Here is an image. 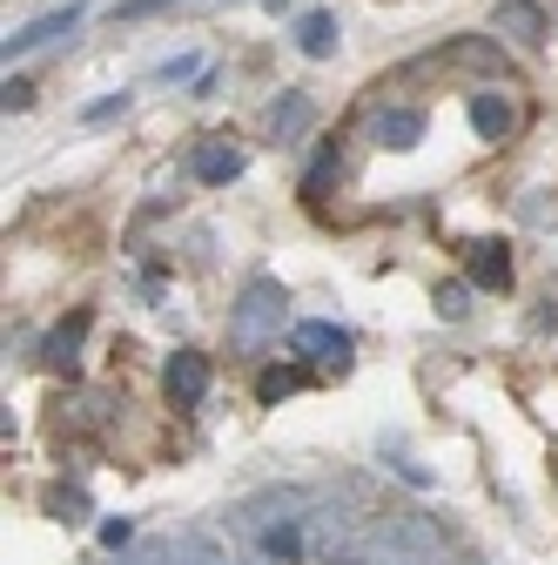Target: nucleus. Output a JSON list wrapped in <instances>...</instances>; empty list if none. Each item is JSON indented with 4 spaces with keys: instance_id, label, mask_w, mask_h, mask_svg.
Listing matches in <instances>:
<instances>
[{
    "instance_id": "obj_1",
    "label": "nucleus",
    "mask_w": 558,
    "mask_h": 565,
    "mask_svg": "<svg viewBox=\"0 0 558 565\" xmlns=\"http://www.w3.org/2000/svg\"><path fill=\"white\" fill-rule=\"evenodd\" d=\"M283 282H269V276H256L249 290H243V303H236V317H229V337L243 343V350H256V343H269L276 330H283Z\"/></svg>"
},
{
    "instance_id": "obj_2",
    "label": "nucleus",
    "mask_w": 558,
    "mask_h": 565,
    "mask_svg": "<svg viewBox=\"0 0 558 565\" xmlns=\"http://www.w3.org/2000/svg\"><path fill=\"white\" fill-rule=\"evenodd\" d=\"M492 28H498L512 47H545V34H551V14L538 8V0H498Z\"/></svg>"
},
{
    "instance_id": "obj_3",
    "label": "nucleus",
    "mask_w": 558,
    "mask_h": 565,
    "mask_svg": "<svg viewBox=\"0 0 558 565\" xmlns=\"http://www.w3.org/2000/svg\"><path fill=\"white\" fill-rule=\"evenodd\" d=\"M464 269L477 290H512V249L505 243H471L464 249Z\"/></svg>"
},
{
    "instance_id": "obj_4",
    "label": "nucleus",
    "mask_w": 558,
    "mask_h": 565,
    "mask_svg": "<svg viewBox=\"0 0 558 565\" xmlns=\"http://www.w3.org/2000/svg\"><path fill=\"white\" fill-rule=\"evenodd\" d=\"M290 350H297V358L343 364V358H351V337H343L336 323H297V330H290Z\"/></svg>"
},
{
    "instance_id": "obj_5",
    "label": "nucleus",
    "mask_w": 558,
    "mask_h": 565,
    "mask_svg": "<svg viewBox=\"0 0 558 565\" xmlns=\"http://www.w3.org/2000/svg\"><path fill=\"white\" fill-rule=\"evenodd\" d=\"M169 397L175 404H202L208 397V358L202 350H175L169 358Z\"/></svg>"
},
{
    "instance_id": "obj_6",
    "label": "nucleus",
    "mask_w": 558,
    "mask_h": 565,
    "mask_svg": "<svg viewBox=\"0 0 558 565\" xmlns=\"http://www.w3.org/2000/svg\"><path fill=\"white\" fill-rule=\"evenodd\" d=\"M82 337H88V310L61 317V323L47 330V343H41V364H47V371H75V350H82Z\"/></svg>"
},
{
    "instance_id": "obj_7",
    "label": "nucleus",
    "mask_w": 558,
    "mask_h": 565,
    "mask_svg": "<svg viewBox=\"0 0 558 565\" xmlns=\"http://www.w3.org/2000/svg\"><path fill=\"white\" fill-rule=\"evenodd\" d=\"M61 34H75V8H54V14H41V21L14 28V34H8V61H14V54H34V47H47V41H61Z\"/></svg>"
},
{
    "instance_id": "obj_8",
    "label": "nucleus",
    "mask_w": 558,
    "mask_h": 565,
    "mask_svg": "<svg viewBox=\"0 0 558 565\" xmlns=\"http://www.w3.org/2000/svg\"><path fill=\"white\" fill-rule=\"evenodd\" d=\"M371 135H377V149H417V141H425V115L417 108H384L371 121Z\"/></svg>"
},
{
    "instance_id": "obj_9",
    "label": "nucleus",
    "mask_w": 558,
    "mask_h": 565,
    "mask_svg": "<svg viewBox=\"0 0 558 565\" xmlns=\"http://www.w3.org/2000/svg\"><path fill=\"white\" fill-rule=\"evenodd\" d=\"M512 121H518V115H512V102H505V95H492V88L471 95V128H477L484 141H505V135H512Z\"/></svg>"
},
{
    "instance_id": "obj_10",
    "label": "nucleus",
    "mask_w": 558,
    "mask_h": 565,
    "mask_svg": "<svg viewBox=\"0 0 558 565\" xmlns=\"http://www.w3.org/2000/svg\"><path fill=\"white\" fill-rule=\"evenodd\" d=\"M310 121H316V108H310V95H297V88H290L283 102H276V108H269V135H276V141H297V135H310Z\"/></svg>"
},
{
    "instance_id": "obj_11",
    "label": "nucleus",
    "mask_w": 558,
    "mask_h": 565,
    "mask_svg": "<svg viewBox=\"0 0 558 565\" xmlns=\"http://www.w3.org/2000/svg\"><path fill=\"white\" fill-rule=\"evenodd\" d=\"M195 175L202 182H236L243 175V149H236V141H202V149H195Z\"/></svg>"
},
{
    "instance_id": "obj_12",
    "label": "nucleus",
    "mask_w": 558,
    "mask_h": 565,
    "mask_svg": "<svg viewBox=\"0 0 558 565\" xmlns=\"http://www.w3.org/2000/svg\"><path fill=\"white\" fill-rule=\"evenodd\" d=\"M297 47H303L310 61H330V54H336V21H330V14H303V21H297Z\"/></svg>"
},
{
    "instance_id": "obj_13",
    "label": "nucleus",
    "mask_w": 558,
    "mask_h": 565,
    "mask_svg": "<svg viewBox=\"0 0 558 565\" xmlns=\"http://www.w3.org/2000/svg\"><path fill=\"white\" fill-rule=\"evenodd\" d=\"M290 391H303V371H290V364H276V371L256 377V397H262V404H283Z\"/></svg>"
},
{
    "instance_id": "obj_14",
    "label": "nucleus",
    "mask_w": 558,
    "mask_h": 565,
    "mask_svg": "<svg viewBox=\"0 0 558 565\" xmlns=\"http://www.w3.org/2000/svg\"><path fill=\"white\" fill-rule=\"evenodd\" d=\"M262 552H269V558H297V552H303L297 525H276V532H262Z\"/></svg>"
},
{
    "instance_id": "obj_15",
    "label": "nucleus",
    "mask_w": 558,
    "mask_h": 565,
    "mask_svg": "<svg viewBox=\"0 0 558 565\" xmlns=\"http://www.w3.org/2000/svg\"><path fill=\"white\" fill-rule=\"evenodd\" d=\"M330 175H336V156H316V162H310V175H303V195L316 202V195L330 189Z\"/></svg>"
},
{
    "instance_id": "obj_16",
    "label": "nucleus",
    "mask_w": 558,
    "mask_h": 565,
    "mask_svg": "<svg viewBox=\"0 0 558 565\" xmlns=\"http://www.w3.org/2000/svg\"><path fill=\"white\" fill-rule=\"evenodd\" d=\"M458 61H464V67H505V54H498V47H484V41H464Z\"/></svg>"
},
{
    "instance_id": "obj_17",
    "label": "nucleus",
    "mask_w": 558,
    "mask_h": 565,
    "mask_svg": "<svg viewBox=\"0 0 558 565\" xmlns=\"http://www.w3.org/2000/svg\"><path fill=\"white\" fill-rule=\"evenodd\" d=\"M121 108H128V95H101V102H88V108H82V121H115Z\"/></svg>"
},
{
    "instance_id": "obj_18",
    "label": "nucleus",
    "mask_w": 558,
    "mask_h": 565,
    "mask_svg": "<svg viewBox=\"0 0 558 565\" xmlns=\"http://www.w3.org/2000/svg\"><path fill=\"white\" fill-rule=\"evenodd\" d=\"M162 8H169V0H121L115 21H149V14H162Z\"/></svg>"
},
{
    "instance_id": "obj_19",
    "label": "nucleus",
    "mask_w": 558,
    "mask_h": 565,
    "mask_svg": "<svg viewBox=\"0 0 558 565\" xmlns=\"http://www.w3.org/2000/svg\"><path fill=\"white\" fill-rule=\"evenodd\" d=\"M28 102H34V88H28V82H21V75H14V82H8V88H0V108H8V115H21V108H28Z\"/></svg>"
},
{
    "instance_id": "obj_20",
    "label": "nucleus",
    "mask_w": 558,
    "mask_h": 565,
    "mask_svg": "<svg viewBox=\"0 0 558 565\" xmlns=\"http://www.w3.org/2000/svg\"><path fill=\"white\" fill-rule=\"evenodd\" d=\"M438 310H444V317H464V282H451V290H438Z\"/></svg>"
},
{
    "instance_id": "obj_21",
    "label": "nucleus",
    "mask_w": 558,
    "mask_h": 565,
    "mask_svg": "<svg viewBox=\"0 0 558 565\" xmlns=\"http://www.w3.org/2000/svg\"><path fill=\"white\" fill-rule=\"evenodd\" d=\"M128 532H135L128 519H108V525H101V545H128Z\"/></svg>"
},
{
    "instance_id": "obj_22",
    "label": "nucleus",
    "mask_w": 558,
    "mask_h": 565,
    "mask_svg": "<svg viewBox=\"0 0 558 565\" xmlns=\"http://www.w3.org/2000/svg\"><path fill=\"white\" fill-rule=\"evenodd\" d=\"M189 75H195V54H182V61H169V67H162V82H189Z\"/></svg>"
},
{
    "instance_id": "obj_23",
    "label": "nucleus",
    "mask_w": 558,
    "mask_h": 565,
    "mask_svg": "<svg viewBox=\"0 0 558 565\" xmlns=\"http://www.w3.org/2000/svg\"><path fill=\"white\" fill-rule=\"evenodd\" d=\"M269 8H283V0H269Z\"/></svg>"
},
{
    "instance_id": "obj_24",
    "label": "nucleus",
    "mask_w": 558,
    "mask_h": 565,
    "mask_svg": "<svg viewBox=\"0 0 558 565\" xmlns=\"http://www.w3.org/2000/svg\"><path fill=\"white\" fill-rule=\"evenodd\" d=\"M343 565H357V558H343Z\"/></svg>"
}]
</instances>
